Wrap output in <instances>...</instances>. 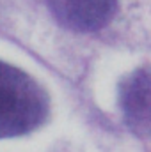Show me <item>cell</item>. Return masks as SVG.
I'll return each instance as SVG.
<instances>
[{"label": "cell", "instance_id": "1", "mask_svg": "<svg viewBox=\"0 0 151 152\" xmlns=\"http://www.w3.org/2000/svg\"><path fill=\"white\" fill-rule=\"evenodd\" d=\"M48 112L46 90L25 71L0 60V140L32 133Z\"/></svg>", "mask_w": 151, "mask_h": 152}, {"label": "cell", "instance_id": "2", "mask_svg": "<svg viewBox=\"0 0 151 152\" xmlns=\"http://www.w3.org/2000/svg\"><path fill=\"white\" fill-rule=\"evenodd\" d=\"M55 20L75 32H96L112 21L117 0H48Z\"/></svg>", "mask_w": 151, "mask_h": 152}, {"label": "cell", "instance_id": "3", "mask_svg": "<svg viewBox=\"0 0 151 152\" xmlns=\"http://www.w3.org/2000/svg\"><path fill=\"white\" fill-rule=\"evenodd\" d=\"M119 106L128 127L141 136L150 133V69L141 67L128 75L119 85Z\"/></svg>", "mask_w": 151, "mask_h": 152}]
</instances>
